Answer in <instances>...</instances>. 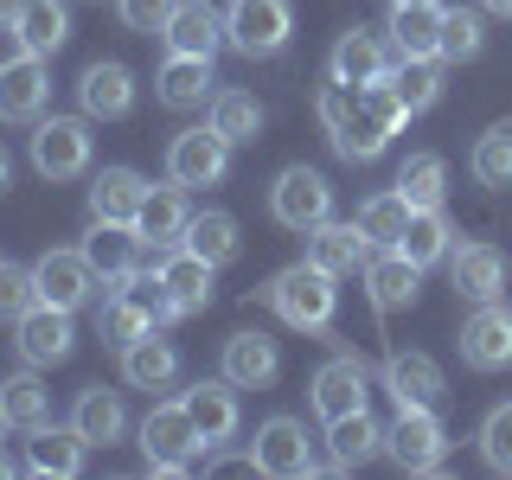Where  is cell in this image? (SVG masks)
<instances>
[{
  "label": "cell",
  "mask_w": 512,
  "mask_h": 480,
  "mask_svg": "<svg viewBox=\"0 0 512 480\" xmlns=\"http://www.w3.org/2000/svg\"><path fill=\"white\" fill-rule=\"evenodd\" d=\"M474 180L480 186H512V122H493L487 135L474 141Z\"/></svg>",
  "instance_id": "b9f144b4"
},
{
  "label": "cell",
  "mask_w": 512,
  "mask_h": 480,
  "mask_svg": "<svg viewBox=\"0 0 512 480\" xmlns=\"http://www.w3.org/2000/svg\"><path fill=\"white\" fill-rule=\"evenodd\" d=\"M84 436L77 429H58V423H45V429H32V442H26V468L32 474H52V480H71V474H84Z\"/></svg>",
  "instance_id": "f1b7e54d"
},
{
  "label": "cell",
  "mask_w": 512,
  "mask_h": 480,
  "mask_svg": "<svg viewBox=\"0 0 512 480\" xmlns=\"http://www.w3.org/2000/svg\"><path fill=\"white\" fill-rule=\"evenodd\" d=\"M45 103H52V71H45V58H7L0 64V116L7 122H39Z\"/></svg>",
  "instance_id": "e0dca14e"
},
{
  "label": "cell",
  "mask_w": 512,
  "mask_h": 480,
  "mask_svg": "<svg viewBox=\"0 0 512 480\" xmlns=\"http://www.w3.org/2000/svg\"><path fill=\"white\" fill-rule=\"evenodd\" d=\"M384 391L397 397V410H436L448 397V384H442V365L429 359V352H404V346H397L391 359H384Z\"/></svg>",
  "instance_id": "2e32d148"
},
{
  "label": "cell",
  "mask_w": 512,
  "mask_h": 480,
  "mask_svg": "<svg viewBox=\"0 0 512 480\" xmlns=\"http://www.w3.org/2000/svg\"><path fill=\"white\" fill-rule=\"evenodd\" d=\"M416 288H423V269H416L404 250H391V244L372 250V263H365V295H372V308H378V314L410 308Z\"/></svg>",
  "instance_id": "44dd1931"
},
{
  "label": "cell",
  "mask_w": 512,
  "mask_h": 480,
  "mask_svg": "<svg viewBox=\"0 0 512 480\" xmlns=\"http://www.w3.org/2000/svg\"><path fill=\"white\" fill-rule=\"evenodd\" d=\"M372 237H365L359 231V218H352V224H314V231H308V263H320V269H327V276H365V263H372Z\"/></svg>",
  "instance_id": "d6986e66"
},
{
  "label": "cell",
  "mask_w": 512,
  "mask_h": 480,
  "mask_svg": "<svg viewBox=\"0 0 512 480\" xmlns=\"http://www.w3.org/2000/svg\"><path fill=\"white\" fill-rule=\"evenodd\" d=\"M340 276H327L320 263H288L269 276L263 301L276 308L295 333H327L333 327V308H340V288H333Z\"/></svg>",
  "instance_id": "7a4b0ae2"
},
{
  "label": "cell",
  "mask_w": 512,
  "mask_h": 480,
  "mask_svg": "<svg viewBox=\"0 0 512 480\" xmlns=\"http://www.w3.org/2000/svg\"><path fill=\"white\" fill-rule=\"evenodd\" d=\"M314 116H320V128H327V141L340 148L346 160H378L384 148H391V135L397 128L384 122V109H378V96H372V84H320V96H314Z\"/></svg>",
  "instance_id": "6da1fadb"
},
{
  "label": "cell",
  "mask_w": 512,
  "mask_h": 480,
  "mask_svg": "<svg viewBox=\"0 0 512 480\" xmlns=\"http://www.w3.org/2000/svg\"><path fill=\"white\" fill-rule=\"evenodd\" d=\"M13 186V160H7V148H0V192Z\"/></svg>",
  "instance_id": "681fc988"
},
{
  "label": "cell",
  "mask_w": 512,
  "mask_h": 480,
  "mask_svg": "<svg viewBox=\"0 0 512 480\" xmlns=\"http://www.w3.org/2000/svg\"><path fill=\"white\" fill-rule=\"evenodd\" d=\"M397 192L410 199V212L442 205V199H448V167H442V154H410L404 167H397Z\"/></svg>",
  "instance_id": "60d3db41"
},
{
  "label": "cell",
  "mask_w": 512,
  "mask_h": 480,
  "mask_svg": "<svg viewBox=\"0 0 512 480\" xmlns=\"http://www.w3.org/2000/svg\"><path fill=\"white\" fill-rule=\"evenodd\" d=\"M480 45H487V26H480V13H468V7L442 13V52H436V58L468 64V58H480Z\"/></svg>",
  "instance_id": "ee69618b"
},
{
  "label": "cell",
  "mask_w": 512,
  "mask_h": 480,
  "mask_svg": "<svg viewBox=\"0 0 512 480\" xmlns=\"http://www.w3.org/2000/svg\"><path fill=\"white\" fill-rule=\"evenodd\" d=\"M250 455H256V474H269V480H308V474H320L314 442H308V429H301L295 416H269V423L256 429Z\"/></svg>",
  "instance_id": "52a82bcc"
},
{
  "label": "cell",
  "mask_w": 512,
  "mask_h": 480,
  "mask_svg": "<svg viewBox=\"0 0 512 480\" xmlns=\"http://www.w3.org/2000/svg\"><path fill=\"white\" fill-rule=\"evenodd\" d=\"M391 250H404L416 269H436V263H448V250H455V224H448L442 205H423V212H410V224L397 231Z\"/></svg>",
  "instance_id": "484cf974"
},
{
  "label": "cell",
  "mask_w": 512,
  "mask_h": 480,
  "mask_svg": "<svg viewBox=\"0 0 512 480\" xmlns=\"http://www.w3.org/2000/svg\"><path fill=\"white\" fill-rule=\"evenodd\" d=\"M13 333H20V340H13V346H20V359L39 365V372H45V365H64V359H71V346H77L71 308H52V301H39L32 314H20V320H13Z\"/></svg>",
  "instance_id": "4fadbf2b"
},
{
  "label": "cell",
  "mask_w": 512,
  "mask_h": 480,
  "mask_svg": "<svg viewBox=\"0 0 512 480\" xmlns=\"http://www.w3.org/2000/svg\"><path fill=\"white\" fill-rule=\"evenodd\" d=\"M0 429H13V423H7V404H0Z\"/></svg>",
  "instance_id": "db71d44e"
},
{
  "label": "cell",
  "mask_w": 512,
  "mask_h": 480,
  "mask_svg": "<svg viewBox=\"0 0 512 480\" xmlns=\"http://www.w3.org/2000/svg\"><path fill=\"white\" fill-rule=\"evenodd\" d=\"M224 173H231V141H224L212 122L173 135V148H167V180L173 186H218Z\"/></svg>",
  "instance_id": "ba28073f"
},
{
  "label": "cell",
  "mask_w": 512,
  "mask_h": 480,
  "mask_svg": "<svg viewBox=\"0 0 512 480\" xmlns=\"http://www.w3.org/2000/svg\"><path fill=\"white\" fill-rule=\"evenodd\" d=\"M141 250H148V237L135 231V224H109V218H90V237H84V256L90 269L103 276L109 288H122L128 276L141 269Z\"/></svg>",
  "instance_id": "9a60e30c"
},
{
  "label": "cell",
  "mask_w": 512,
  "mask_h": 480,
  "mask_svg": "<svg viewBox=\"0 0 512 480\" xmlns=\"http://www.w3.org/2000/svg\"><path fill=\"white\" fill-rule=\"evenodd\" d=\"M122 378L135 384V391H167V384L180 378V352L160 340V333H141V340L122 352Z\"/></svg>",
  "instance_id": "836d02e7"
},
{
  "label": "cell",
  "mask_w": 512,
  "mask_h": 480,
  "mask_svg": "<svg viewBox=\"0 0 512 480\" xmlns=\"http://www.w3.org/2000/svg\"><path fill=\"white\" fill-rule=\"evenodd\" d=\"M404 58L397 52L391 39H384V32H372V26H352V32H340V45H333V77H340V84H384V77H391V64Z\"/></svg>",
  "instance_id": "5bb4252c"
},
{
  "label": "cell",
  "mask_w": 512,
  "mask_h": 480,
  "mask_svg": "<svg viewBox=\"0 0 512 480\" xmlns=\"http://www.w3.org/2000/svg\"><path fill=\"white\" fill-rule=\"evenodd\" d=\"M404 224H410V199H404L397 186L359 205V231L372 237V244H397V231H404Z\"/></svg>",
  "instance_id": "7bdbcfd3"
},
{
  "label": "cell",
  "mask_w": 512,
  "mask_h": 480,
  "mask_svg": "<svg viewBox=\"0 0 512 480\" xmlns=\"http://www.w3.org/2000/svg\"><path fill=\"white\" fill-rule=\"evenodd\" d=\"M461 359L474 365V372H506L512 365V308L500 301H474V314L461 320Z\"/></svg>",
  "instance_id": "8fae6325"
},
{
  "label": "cell",
  "mask_w": 512,
  "mask_h": 480,
  "mask_svg": "<svg viewBox=\"0 0 512 480\" xmlns=\"http://www.w3.org/2000/svg\"><path fill=\"white\" fill-rule=\"evenodd\" d=\"M487 13H500V20H512V0H480Z\"/></svg>",
  "instance_id": "f907efd6"
},
{
  "label": "cell",
  "mask_w": 512,
  "mask_h": 480,
  "mask_svg": "<svg viewBox=\"0 0 512 480\" xmlns=\"http://www.w3.org/2000/svg\"><path fill=\"white\" fill-rule=\"evenodd\" d=\"M391 90H397V103H404L410 116H423V109L442 96V58H397L391 64Z\"/></svg>",
  "instance_id": "ab89813d"
},
{
  "label": "cell",
  "mask_w": 512,
  "mask_h": 480,
  "mask_svg": "<svg viewBox=\"0 0 512 480\" xmlns=\"http://www.w3.org/2000/svg\"><path fill=\"white\" fill-rule=\"evenodd\" d=\"M288 39H295L288 0H231V13H224V45H237L244 58H276Z\"/></svg>",
  "instance_id": "277c9868"
},
{
  "label": "cell",
  "mask_w": 512,
  "mask_h": 480,
  "mask_svg": "<svg viewBox=\"0 0 512 480\" xmlns=\"http://www.w3.org/2000/svg\"><path fill=\"white\" fill-rule=\"evenodd\" d=\"M180 404L192 410V423H199V436L205 448H218V442H231L237 436V384L231 378H212V384H192V391L180 397Z\"/></svg>",
  "instance_id": "d4e9b609"
},
{
  "label": "cell",
  "mask_w": 512,
  "mask_h": 480,
  "mask_svg": "<svg viewBox=\"0 0 512 480\" xmlns=\"http://www.w3.org/2000/svg\"><path fill=\"white\" fill-rule=\"evenodd\" d=\"M71 429L84 436L90 448H109V442H122V429H128V410H122V397L116 391H103V384H90L84 397H77V410H71Z\"/></svg>",
  "instance_id": "1f68e13d"
},
{
  "label": "cell",
  "mask_w": 512,
  "mask_h": 480,
  "mask_svg": "<svg viewBox=\"0 0 512 480\" xmlns=\"http://www.w3.org/2000/svg\"><path fill=\"white\" fill-rule=\"evenodd\" d=\"M480 455H487V468L512 474V404L487 410V423H480Z\"/></svg>",
  "instance_id": "bcb514c9"
},
{
  "label": "cell",
  "mask_w": 512,
  "mask_h": 480,
  "mask_svg": "<svg viewBox=\"0 0 512 480\" xmlns=\"http://www.w3.org/2000/svg\"><path fill=\"white\" fill-rule=\"evenodd\" d=\"M186 186H148V199H141V212H135V231L148 237L154 250H173L186 237Z\"/></svg>",
  "instance_id": "83f0119b"
},
{
  "label": "cell",
  "mask_w": 512,
  "mask_h": 480,
  "mask_svg": "<svg viewBox=\"0 0 512 480\" xmlns=\"http://www.w3.org/2000/svg\"><path fill=\"white\" fill-rule=\"evenodd\" d=\"M365 397H372V365H365L359 352H340V359H327V365L314 372V384H308V404L320 410V423L365 410Z\"/></svg>",
  "instance_id": "30bf717a"
},
{
  "label": "cell",
  "mask_w": 512,
  "mask_h": 480,
  "mask_svg": "<svg viewBox=\"0 0 512 480\" xmlns=\"http://www.w3.org/2000/svg\"><path fill=\"white\" fill-rule=\"evenodd\" d=\"M13 39L32 58H52L64 39H71V7L64 0H26V13L13 20Z\"/></svg>",
  "instance_id": "4dcf8cb0"
},
{
  "label": "cell",
  "mask_w": 512,
  "mask_h": 480,
  "mask_svg": "<svg viewBox=\"0 0 512 480\" xmlns=\"http://www.w3.org/2000/svg\"><path fill=\"white\" fill-rule=\"evenodd\" d=\"M77 96H84V116L90 122H116L135 109V71L116 58H96L84 77H77Z\"/></svg>",
  "instance_id": "ffe728a7"
},
{
  "label": "cell",
  "mask_w": 512,
  "mask_h": 480,
  "mask_svg": "<svg viewBox=\"0 0 512 480\" xmlns=\"http://www.w3.org/2000/svg\"><path fill=\"white\" fill-rule=\"evenodd\" d=\"M391 7H429V0H391Z\"/></svg>",
  "instance_id": "816d5d0a"
},
{
  "label": "cell",
  "mask_w": 512,
  "mask_h": 480,
  "mask_svg": "<svg viewBox=\"0 0 512 480\" xmlns=\"http://www.w3.org/2000/svg\"><path fill=\"white\" fill-rule=\"evenodd\" d=\"M20 13H26V0H0V26H13Z\"/></svg>",
  "instance_id": "c3c4849f"
},
{
  "label": "cell",
  "mask_w": 512,
  "mask_h": 480,
  "mask_svg": "<svg viewBox=\"0 0 512 480\" xmlns=\"http://www.w3.org/2000/svg\"><path fill=\"white\" fill-rule=\"evenodd\" d=\"M141 199H148V180L135 167H103L90 180V218H109V224H135Z\"/></svg>",
  "instance_id": "4316f807"
},
{
  "label": "cell",
  "mask_w": 512,
  "mask_h": 480,
  "mask_svg": "<svg viewBox=\"0 0 512 480\" xmlns=\"http://www.w3.org/2000/svg\"><path fill=\"white\" fill-rule=\"evenodd\" d=\"M218 365H224V378H231L237 391H263V384H276V372H282V352H276L269 333H231Z\"/></svg>",
  "instance_id": "603a6c76"
},
{
  "label": "cell",
  "mask_w": 512,
  "mask_h": 480,
  "mask_svg": "<svg viewBox=\"0 0 512 480\" xmlns=\"http://www.w3.org/2000/svg\"><path fill=\"white\" fill-rule=\"evenodd\" d=\"M141 455H148L154 474L192 468V461L205 455V436H199V423H192V410L186 404H154L141 416Z\"/></svg>",
  "instance_id": "3957f363"
},
{
  "label": "cell",
  "mask_w": 512,
  "mask_h": 480,
  "mask_svg": "<svg viewBox=\"0 0 512 480\" xmlns=\"http://www.w3.org/2000/svg\"><path fill=\"white\" fill-rule=\"evenodd\" d=\"M32 282H39V301H52V308H84V301L96 295V269H90V256L84 250H45L39 263H32Z\"/></svg>",
  "instance_id": "7c38bea8"
},
{
  "label": "cell",
  "mask_w": 512,
  "mask_h": 480,
  "mask_svg": "<svg viewBox=\"0 0 512 480\" xmlns=\"http://www.w3.org/2000/svg\"><path fill=\"white\" fill-rule=\"evenodd\" d=\"M32 308H39V282H32V269L0 263V320H20Z\"/></svg>",
  "instance_id": "f6af8a7d"
},
{
  "label": "cell",
  "mask_w": 512,
  "mask_h": 480,
  "mask_svg": "<svg viewBox=\"0 0 512 480\" xmlns=\"http://www.w3.org/2000/svg\"><path fill=\"white\" fill-rule=\"evenodd\" d=\"M448 282H455L461 301H500L506 256L493 244H455V250H448Z\"/></svg>",
  "instance_id": "7402d4cb"
},
{
  "label": "cell",
  "mask_w": 512,
  "mask_h": 480,
  "mask_svg": "<svg viewBox=\"0 0 512 480\" xmlns=\"http://www.w3.org/2000/svg\"><path fill=\"white\" fill-rule=\"evenodd\" d=\"M160 103H167V109H199V103H212V58L167 52V64H160Z\"/></svg>",
  "instance_id": "d6a6232c"
},
{
  "label": "cell",
  "mask_w": 512,
  "mask_h": 480,
  "mask_svg": "<svg viewBox=\"0 0 512 480\" xmlns=\"http://www.w3.org/2000/svg\"><path fill=\"white\" fill-rule=\"evenodd\" d=\"M160 39H167V52H186V58H218V45H224V20L212 13V0H180Z\"/></svg>",
  "instance_id": "cb8c5ba5"
},
{
  "label": "cell",
  "mask_w": 512,
  "mask_h": 480,
  "mask_svg": "<svg viewBox=\"0 0 512 480\" xmlns=\"http://www.w3.org/2000/svg\"><path fill=\"white\" fill-rule=\"evenodd\" d=\"M7 474H13V461H7V455H0V480H7Z\"/></svg>",
  "instance_id": "f5cc1de1"
},
{
  "label": "cell",
  "mask_w": 512,
  "mask_h": 480,
  "mask_svg": "<svg viewBox=\"0 0 512 480\" xmlns=\"http://www.w3.org/2000/svg\"><path fill=\"white\" fill-rule=\"evenodd\" d=\"M384 455L404 474H436L448 455V429L436 410H397V423L384 429Z\"/></svg>",
  "instance_id": "8992f818"
},
{
  "label": "cell",
  "mask_w": 512,
  "mask_h": 480,
  "mask_svg": "<svg viewBox=\"0 0 512 480\" xmlns=\"http://www.w3.org/2000/svg\"><path fill=\"white\" fill-rule=\"evenodd\" d=\"M154 276H160V288H167V301H173L180 314H205V308H212V276H218V269L205 263L199 250L173 244L167 256H160Z\"/></svg>",
  "instance_id": "ac0fdd59"
},
{
  "label": "cell",
  "mask_w": 512,
  "mask_h": 480,
  "mask_svg": "<svg viewBox=\"0 0 512 480\" xmlns=\"http://www.w3.org/2000/svg\"><path fill=\"white\" fill-rule=\"evenodd\" d=\"M180 244L199 250L212 269H224V263H237V250H244V231H237L231 212H199V218H186V237H180Z\"/></svg>",
  "instance_id": "e575fe53"
},
{
  "label": "cell",
  "mask_w": 512,
  "mask_h": 480,
  "mask_svg": "<svg viewBox=\"0 0 512 480\" xmlns=\"http://www.w3.org/2000/svg\"><path fill=\"white\" fill-rule=\"evenodd\" d=\"M269 212H276L282 231H301V237H308L314 224L333 218V186L320 180L314 167H282L276 186H269Z\"/></svg>",
  "instance_id": "5b68a950"
},
{
  "label": "cell",
  "mask_w": 512,
  "mask_h": 480,
  "mask_svg": "<svg viewBox=\"0 0 512 480\" xmlns=\"http://www.w3.org/2000/svg\"><path fill=\"white\" fill-rule=\"evenodd\" d=\"M378 448H384V429H378L365 410H352V416H333V423H327V461H333L340 474L365 468V461H372Z\"/></svg>",
  "instance_id": "f546056e"
},
{
  "label": "cell",
  "mask_w": 512,
  "mask_h": 480,
  "mask_svg": "<svg viewBox=\"0 0 512 480\" xmlns=\"http://www.w3.org/2000/svg\"><path fill=\"white\" fill-rule=\"evenodd\" d=\"M141 333H154V314H148V301H135V295H109L103 308H96V340L103 346H116V352H128L141 340Z\"/></svg>",
  "instance_id": "d590c367"
},
{
  "label": "cell",
  "mask_w": 512,
  "mask_h": 480,
  "mask_svg": "<svg viewBox=\"0 0 512 480\" xmlns=\"http://www.w3.org/2000/svg\"><path fill=\"white\" fill-rule=\"evenodd\" d=\"M32 167L45 180H77L90 167V128L77 116H39V128H32Z\"/></svg>",
  "instance_id": "9c48e42d"
},
{
  "label": "cell",
  "mask_w": 512,
  "mask_h": 480,
  "mask_svg": "<svg viewBox=\"0 0 512 480\" xmlns=\"http://www.w3.org/2000/svg\"><path fill=\"white\" fill-rule=\"evenodd\" d=\"M391 45L404 58H436L442 52V7H391Z\"/></svg>",
  "instance_id": "8d00e7d4"
},
{
  "label": "cell",
  "mask_w": 512,
  "mask_h": 480,
  "mask_svg": "<svg viewBox=\"0 0 512 480\" xmlns=\"http://www.w3.org/2000/svg\"><path fill=\"white\" fill-rule=\"evenodd\" d=\"M173 7H180V0H116V13H122L128 32H167Z\"/></svg>",
  "instance_id": "7dc6e473"
},
{
  "label": "cell",
  "mask_w": 512,
  "mask_h": 480,
  "mask_svg": "<svg viewBox=\"0 0 512 480\" xmlns=\"http://www.w3.org/2000/svg\"><path fill=\"white\" fill-rule=\"evenodd\" d=\"M205 122H212L231 148H250V141L263 135V103H256L250 90H212V116Z\"/></svg>",
  "instance_id": "74e56055"
},
{
  "label": "cell",
  "mask_w": 512,
  "mask_h": 480,
  "mask_svg": "<svg viewBox=\"0 0 512 480\" xmlns=\"http://www.w3.org/2000/svg\"><path fill=\"white\" fill-rule=\"evenodd\" d=\"M0 404H7V423H13V429H26V436L52 423V391L39 384V365H26L20 378L0 384Z\"/></svg>",
  "instance_id": "f35d334b"
}]
</instances>
